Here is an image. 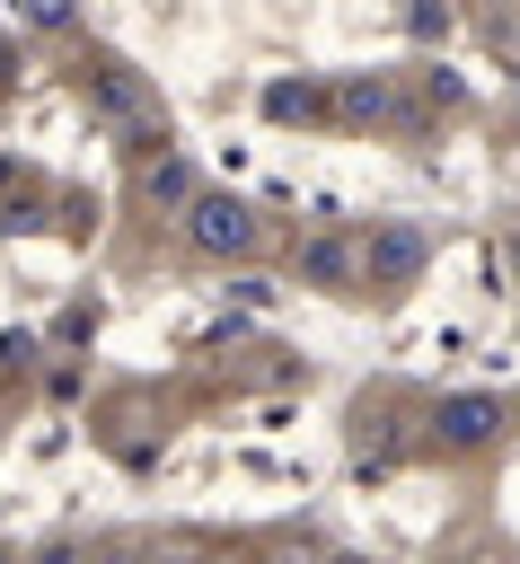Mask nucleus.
Wrapping results in <instances>:
<instances>
[{"instance_id": "1", "label": "nucleus", "mask_w": 520, "mask_h": 564, "mask_svg": "<svg viewBox=\"0 0 520 564\" xmlns=\"http://www.w3.org/2000/svg\"><path fill=\"white\" fill-rule=\"evenodd\" d=\"M79 97H88V115L123 141V150H167L176 132H167V106H159V88L123 62V53H88V70H79Z\"/></svg>"}, {"instance_id": "2", "label": "nucleus", "mask_w": 520, "mask_h": 564, "mask_svg": "<svg viewBox=\"0 0 520 564\" xmlns=\"http://www.w3.org/2000/svg\"><path fill=\"white\" fill-rule=\"evenodd\" d=\"M176 229H185V247H194V256H212V264L256 256V238H264V220H256L238 194H194V203L176 212Z\"/></svg>"}, {"instance_id": "3", "label": "nucleus", "mask_w": 520, "mask_h": 564, "mask_svg": "<svg viewBox=\"0 0 520 564\" xmlns=\"http://www.w3.org/2000/svg\"><path fill=\"white\" fill-rule=\"evenodd\" d=\"M353 256H361V282H370V291H405V282H423L432 238H423L414 220H379L370 238H353Z\"/></svg>"}, {"instance_id": "4", "label": "nucleus", "mask_w": 520, "mask_h": 564, "mask_svg": "<svg viewBox=\"0 0 520 564\" xmlns=\"http://www.w3.org/2000/svg\"><path fill=\"white\" fill-rule=\"evenodd\" d=\"M326 106H335L344 123H397V132H414V123H423V115L397 97V79H388V70H353V79H335V97H326Z\"/></svg>"}, {"instance_id": "5", "label": "nucleus", "mask_w": 520, "mask_h": 564, "mask_svg": "<svg viewBox=\"0 0 520 564\" xmlns=\"http://www.w3.org/2000/svg\"><path fill=\"white\" fill-rule=\"evenodd\" d=\"M291 273H300L308 291H326V300H344V291H361V256H353V238H344V229H317V238H300V256H291Z\"/></svg>"}, {"instance_id": "6", "label": "nucleus", "mask_w": 520, "mask_h": 564, "mask_svg": "<svg viewBox=\"0 0 520 564\" xmlns=\"http://www.w3.org/2000/svg\"><path fill=\"white\" fill-rule=\"evenodd\" d=\"M494 432H502V397H485V388H458V397L432 405V441L441 449H485Z\"/></svg>"}, {"instance_id": "7", "label": "nucleus", "mask_w": 520, "mask_h": 564, "mask_svg": "<svg viewBox=\"0 0 520 564\" xmlns=\"http://www.w3.org/2000/svg\"><path fill=\"white\" fill-rule=\"evenodd\" d=\"M203 185H194V159H176V150H150L141 159V203L150 212H185Z\"/></svg>"}, {"instance_id": "8", "label": "nucleus", "mask_w": 520, "mask_h": 564, "mask_svg": "<svg viewBox=\"0 0 520 564\" xmlns=\"http://www.w3.org/2000/svg\"><path fill=\"white\" fill-rule=\"evenodd\" d=\"M264 115H273V123H317V115H326V88H308V79H273V88H264Z\"/></svg>"}, {"instance_id": "9", "label": "nucleus", "mask_w": 520, "mask_h": 564, "mask_svg": "<svg viewBox=\"0 0 520 564\" xmlns=\"http://www.w3.org/2000/svg\"><path fill=\"white\" fill-rule=\"evenodd\" d=\"M449 26H458V18H449V0H405V35H414V44H441Z\"/></svg>"}, {"instance_id": "10", "label": "nucleus", "mask_w": 520, "mask_h": 564, "mask_svg": "<svg viewBox=\"0 0 520 564\" xmlns=\"http://www.w3.org/2000/svg\"><path fill=\"white\" fill-rule=\"evenodd\" d=\"M9 9H18L26 26H44V35H62V26L79 18V0H9Z\"/></svg>"}, {"instance_id": "11", "label": "nucleus", "mask_w": 520, "mask_h": 564, "mask_svg": "<svg viewBox=\"0 0 520 564\" xmlns=\"http://www.w3.org/2000/svg\"><path fill=\"white\" fill-rule=\"evenodd\" d=\"M502 273H511V282H520V220H511V229H502Z\"/></svg>"}, {"instance_id": "12", "label": "nucleus", "mask_w": 520, "mask_h": 564, "mask_svg": "<svg viewBox=\"0 0 520 564\" xmlns=\"http://www.w3.org/2000/svg\"><path fill=\"white\" fill-rule=\"evenodd\" d=\"M326 564H370V555H326Z\"/></svg>"}, {"instance_id": "13", "label": "nucleus", "mask_w": 520, "mask_h": 564, "mask_svg": "<svg viewBox=\"0 0 520 564\" xmlns=\"http://www.w3.org/2000/svg\"><path fill=\"white\" fill-rule=\"evenodd\" d=\"M511 123H520V88H511Z\"/></svg>"}, {"instance_id": "14", "label": "nucleus", "mask_w": 520, "mask_h": 564, "mask_svg": "<svg viewBox=\"0 0 520 564\" xmlns=\"http://www.w3.org/2000/svg\"><path fill=\"white\" fill-rule=\"evenodd\" d=\"M0 564H9V546H0Z\"/></svg>"}]
</instances>
